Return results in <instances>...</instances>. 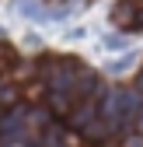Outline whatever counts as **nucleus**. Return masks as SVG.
<instances>
[{"instance_id":"obj_1","label":"nucleus","mask_w":143,"mask_h":147,"mask_svg":"<svg viewBox=\"0 0 143 147\" xmlns=\"http://www.w3.org/2000/svg\"><path fill=\"white\" fill-rule=\"evenodd\" d=\"M136 116H143V102H140L136 91L119 88V91H112V95H105V102H101V119L108 123L112 130L129 126Z\"/></svg>"},{"instance_id":"obj_2","label":"nucleus","mask_w":143,"mask_h":147,"mask_svg":"<svg viewBox=\"0 0 143 147\" xmlns=\"http://www.w3.org/2000/svg\"><path fill=\"white\" fill-rule=\"evenodd\" d=\"M112 25H119L122 32L140 28V0H119L112 7Z\"/></svg>"},{"instance_id":"obj_3","label":"nucleus","mask_w":143,"mask_h":147,"mask_svg":"<svg viewBox=\"0 0 143 147\" xmlns=\"http://www.w3.org/2000/svg\"><path fill=\"white\" fill-rule=\"evenodd\" d=\"M108 133H112V126H108V123H105L101 116H94L91 123H87V126H84V137H87V140H105V137H108Z\"/></svg>"},{"instance_id":"obj_4","label":"nucleus","mask_w":143,"mask_h":147,"mask_svg":"<svg viewBox=\"0 0 143 147\" xmlns=\"http://www.w3.org/2000/svg\"><path fill=\"white\" fill-rule=\"evenodd\" d=\"M11 60H14L11 46H4V42H0V70H7V67H11Z\"/></svg>"},{"instance_id":"obj_5","label":"nucleus","mask_w":143,"mask_h":147,"mask_svg":"<svg viewBox=\"0 0 143 147\" xmlns=\"http://www.w3.org/2000/svg\"><path fill=\"white\" fill-rule=\"evenodd\" d=\"M133 60H136V53H129V56H122L119 63H112V70H129V67H133Z\"/></svg>"},{"instance_id":"obj_6","label":"nucleus","mask_w":143,"mask_h":147,"mask_svg":"<svg viewBox=\"0 0 143 147\" xmlns=\"http://www.w3.org/2000/svg\"><path fill=\"white\" fill-rule=\"evenodd\" d=\"M14 98V88H7V84H0V102H11Z\"/></svg>"},{"instance_id":"obj_7","label":"nucleus","mask_w":143,"mask_h":147,"mask_svg":"<svg viewBox=\"0 0 143 147\" xmlns=\"http://www.w3.org/2000/svg\"><path fill=\"white\" fill-rule=\"evenodd\" d=\"M101 147H115V144H112V140H101Z\"/></svg>"}]
</instances>
